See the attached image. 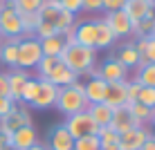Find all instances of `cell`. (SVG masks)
<instances>
[{"instance_id":"obj_18","label":"cell","mask_w":155,"mask_h":150,"mask_svg":"<svg viewBox=\"0 0 155 150\" xmlns=\"http://www.w3.org/2000/svg\"><path fill=\"white\" fill-rule=\"evenodd\" d=\"M20 38H23V36H20ZM20 38H0V61H2L7 67H14L16 69Z\"/></svg>"},{"instance_id":"obj_22","label":"cell","mask_w":155,"mask_h":150,"mask_svg":"<svg viewBox=\"0 0 155 150\" xmlns=\"http://www.w3.org/2000/svg\"><path fill=\"white\" fill-rule=\"evenodd\" d=\"M90 114V119L97 123L99 128H108L110 126V119H113V108L108 103H94V105H88L85 110Z\"/></svg>"},{"instance_id":"obj_36","label":"cell","mask_w":155,"mask_h":150,"mask_svg":"<svg viewBox=\"0 0 155 150\" xmlns=\"http://www.w3.org/2000/svg\"><path fill=\"white\" fill-rule=\"evenodd\" d=\"M81 5H83V0H58V7L63 11H70L72 16H77L81 11Z\"/></svg>"},{"instance_id":"obj_44","label":"cell","mask_w":155,"mask_h":150,"mask_svg":"<svg viewBox=\"0 0 155 150\" xmlns=\"http://www.w3.org/2000/svg\"><path fill=\"white\" fill-rule=\"evenodd\" d=\"M27 150H47V146H43V143L38 141V143H34L31 148H27Z\"/></svg>"},{"instance_id":"obj_33","label":"cell","mask_w":155,"mask_h":150,"mask_svg":"<svg viewBox=\"0 0 155 150\" xmlns=\"http://www.w3.org/2000/svg\"><path fill=\"white\" fill-rule=\"evenodd\" d=\"M56 63H58L56 56H43L41 61H38V65H36V69H38V74H41V78H47V74L56 67Z\"/></svg>"},{"instance_id":"obj_45","label":"cell","mask_w":155,"mask_h":150,"mask_svg":"<svg viewBox=\"0 0 155 150\" xmlns=\"http://www.w3.org/2000/svg\"><path fill=\"white\" fill-rule=\"evenodd\" d=\"M101 150H121L119 146H113V148H101Z\"/></svg>"},{"instance_id":"obj_17","label":"cell","mask_w":155,"mask_h":150,"mask_svg":"<svg viewBox=\"0 0 155 150\" xmlns=\"http://www.w3.org/2000/svg\"><path fill=\"white\" fill-rule=\"evenodd\" d=\"M47 81L54 83L56 88H68V85H72V83H77V81H79V74H77V72H72V69H68L61 61H58V63H56V67L52 69L50 74H47Z\"/></svg>"},{"instance_id":"obj_31","label":"cell","mask_w":155,"mask_h":150,"mask_svg":"<svg viewBox=\"0 0 155 150\" xmlns=\"http://www.w3.org/2000/svg\"><path fill=\"white\" fill-rule=\"evenodd\" d=\"M153 29H155V11L151 16H146L144 20H140V23L135 25V31H133V34H137L142 38V36H151Z\"/></svg>"},{"instance_id":"obj_32","label":"cell","mask_w":155,"mask_h":150,"mask_svg":"<svg viewBox=\"0 0 155 150\" xmlns=\"http://www.w3.org/2000/svg\"><path fill=\"white\" fill-rule=\"evenodd\" d=\"M72 150H101V146H99L97 135H90V137L74 139V148Z\"/></svg>"},{"instance_id":"obj_25","label":"cell","mask_w":155,"mask_h":150,"mask_svg":"<svg viewBox=\"0 0 155 150\" xmlns=\"http://www.w3.org/2000/svg\"><path fill=\"white\" fill-rule=\"evenodd\" d=\"M128 110H130L137 128H146V123H151V114H153L151 108H146V105H142V103L135 101V103H128Z\"/></svg>"},{"instance_id":"obj_5","label":"cell","mask_w":155,"mask_h":150,"mask_svg":"<svg viewBox=\"0 0 155 150\" xmlns=\"http://www.w3.org/2000/svg\"><path fill=\"white\" fill-rule=\"evenodd\" d=\"M23 36V25H20V14L12 5L5 2L0 9V38H20Z\"/></svg>"},{"instance_id":"obj_12","label":"cell","mask_w":155,"mask_h":150,"mask_svg":"<svg viewBox=\"0 0 155 150\" xmlns=\"http://www.w3.org/2000/svg\"><path fill=\"white\" fill-rule=\"evenodd\" d=\"M124 11H126L128 18H130V23L137 25L140 20L146 18V16H151L155 11V7H153L151 0H126Z\"/></svg>"},{"instance_id":"obj_41","label":"cell","mask_w":155,"mask_h":150,"mask_svg":"<svg viewBox=\"0 0 155 150\" xmlns=\"http://www.w3.org/2000/svg\"><path fill=\"white\" fill-rule=\"evenodd\" d=\"M14 101L12 99H7V96H0V119H2V116H7L9 112H12V108H14Z\"/></svg>"},{"instance_id":"obj_30","label":"cell","mask_w":155,"mask_h":150,"mask_svg":"<svg viewBox=\"0 0 155 150\" xmlns=\"http://www.w3.org/2000/svg\"><path fill=\"white\" fill-rule=\"evenodd\" d=\"M74 23H77V20H74V16L70 14V11H63V9H61V11H58V16H56V18H54V23H52V25H54V29H56V34L58 36H61L63 34V31H65L68 27H72V25Z\"/></svg>"},{"instance_id":"obj_19","label":"cell","mask_w":155,"mask_h":150,"mask_svg":"<svg viewBox=\"0 0 155 150\" xmlns=\"http://www.w3.org/2000/svg\"><path fill=\"white\" fill-rule=\"evenodd\" d=\"M94 36H97L94 20L77 23V29H74V43H79V45H83V47H92V49H94Z\"/></svg>"},{"instance_id":"obj_23","label":"cell","mask_w":155,"mask_h":150,"mask_svg":"<svg viewBox=\"0 0 155 150\" xmlns=\"http://www.w3.org/2000/svg\"><path fill=\"white\" fill-rule=\"evenodd\" d=\"M29 78V74L25 69H14V72H7V81H9V92H12V101L20 99V90H23L25 81Z\"/></svg>"},{"instance_id":"obj_38","label":"cell","mask_w":155,"mask_h":150,"mask_svg":"<svg viewBox=\"0 0 155 150\" xmlns=\"http://www.w3.org/2000/svg\"><path fill=\"white\" fill-rule=\"evenodd\" d=\"M126 0H101V9H104L106 14L110 11H117V9H124Z\"/></svg>"},{"instance_id":"obj_29","label":"cell","mask_w":155,"mask_h":150,"mask_svg":"<svg viewBox=\"0 0 155 150\" xmlns=\"http://www.w3.org/2000/svg\"><path fill=\"white\" fill-rule=\"evenodd\" d=\"M36 90H38V78H27L23 85V90H20V99L18 103H31L36 96Z\"/></svg>"},{"instance_id":"obj_28","label":"cell","mask_w":155,"mask_h":150,"mask_svg":"<svg viewBox=\"0 0 155 150\" xmlns=\"http://www.w3.org/2000/svg\"><path fill=\"white\" fill-rule=\"evenodd\" d=\"M43 2H45V0H14L12 7L18 14H36L43 7Z\"/></svg>"},{"instance_id":"obj_15","label":"cell","mask_w":155,"mask_h":150,"mask_svg":"<svg viewBox=\"0 0 155 150\" xmlns=\"http://www.w3.org/2000/svg\"><path fill=\"white\" fill-rule=\"evenodd\" d=\"M34 143H38V135H36L34 126H25L12 132V150H27Z\"/></svg>"},{"instance_id":"obj_4","label":"cell","mask_w":155,"mask_h":150,"mask_svg":"<svg viewBox=\"0 0 155 150\" xmlns=\"http://www.w3.org/2000/svg\"><path fill=\"white\" fill-rule=\"evenodd\" d=\"M68 132H70L72 139H81V137H90V135H97L99 132V126L90 119L88 112H79V114H72V116H65V123H63Z\"/></svg>"},{"instance_id":"obj_9","label":"cell","mask_w":155,"mask_h":150,"mask_svg":"<svg viewBox=\"0 0 155 150\" xmlns=\"http://www.w3.org/2000/svg\"><path fill=\"white\" fill-rule=\"evenodd\" d=\"M151 137V130L146 128H130L119 135V148L121 150H140Z\"/></svg>"},{"instance_id":"obj_46","label":"cell","mask_w":155,"mask_h":150,"mask_svg":"<svg viewBox=\"0 0 155 150\" xmlns=\"http://www.w3.org/2000/svg\"><path fill=\"white\" fill-rule=\"evenodd\" d=\"M151 123L155 126V108H153V114H151Z\"/></svg>"},{"instance_id":"obj_7","label":"cell","mask_w":155,"mask_h":150,"mask_svg":"<svg viewBox=\"0 0 155 150\" xmlns=\"http://www.w3.org/2000/svg\"><path fill=\"white\" fill-rule=\"evenodd\" d=\"M58 90L54 83H50L47 78H38V90H36V96L29 105H34L36 110H47L52 105H56V99H58Z\"/></svg>"},{"instance_id":"obj_24","label":"cell","mask_w":155,"mask_h":150,"mask_svg":"<svg viewBox=\"0 0 155 150\" xmlns=\"http://www.w3.org/2000/svg\"><path fill=\"white\" fill-rule=\"evenodd\" d=\"M38 45H41V52H43V56H56L63 52V47H65V40L61 38V36H50V38H43L38 40Z\"/></svg>"},{"instance_id":"obj_37","label":"cell","mask_w":155,"mask_h":150,"mask_svg":"<svg viewBox=\"0 0 155 150\" xmlns=\"http://www.w3.org/2000/svg\"><path fill=\"white\" fill-rule=\"evenodd\" d=\"M140 90H142V85L135 81V78H128V88H126V99H128V103H135L137 101V94H140Z\"/></svg>"},{"instance_id":"obj_6","label":"cell","mask_w":155,"mask_h":150,"mask_svg":"<svg viewBox=\"0 0 155 150\" xmlns=\"http://www.w3.org/2000/svg\"><path fill=\"white\" fill-rule=\"evenodd\" d=\"M25 126H31V114H29V110L25 108V105H14L12 112L0 119V130L9 132V135L16 132V130H20V128H25Z\"/></svg>"},{"instance_id":"obj_26","label":"cell","mask_w":155,"mask_h":150,"mask_svg":"<svg viewBox=\"0 0 155 150\" xmlns=\"http://www.w3.org/2000/svg\"><path fill=\"white\" fill-rule=\"evenodd\" d=\"M135 81L142 88H155V63H146V65L137 67Z\"/></svg>"},{"instance_id":"obj_13","label":"cell","mask_w":155,"mask_h":150,"mask_svg":"<svg viewBox=\"0 0 155 150\" xmlns=\"http://www.w3.org/2000/svg\"><path fill=\"white\" fill-rule=\"evenodd\" d=\"M110 128L117 132V135H121V132L130 130V128H137L135 119H133L130 110H128V103L119 105V108H113V119H110Z\"/></svg>"},{"instance_id":"obj_1","label":"cell","mask_w":155,"mask_h":150,"mask_svg":"<svg viewBox=\"0 0 155 150\" xmlns=\"http://www.w3.org/2000/svg\"><path fill=\"white\" fill-rule=\"evenodd\" d=\"M58 61L63 63L68 69L77 74H85L88 69L94 67V61H97V49L92 47H83L79 43H68L63 47V52L58 54Z\"/></svg>"},{"instance_id":"obj_8","label":"cell","mask_w":155,"mask_h":150,"mask_svg":"<svg viewBox=\"0 0 155 150\" xmlns=\"http://www.w3.org/2000/svg\"><path fill=\"white\" fill-rule=\"evenodd\" d=\"M106 23H108V27L113 29V34L119 38V36H130L133 31H135V25L130 23V18L126 16L124 9H117V11H110L106 14Z\"/></svg>"},{"instance_id":"obj_42","label":"cell","mask_w":155,"mask_h":150,"mask_svg":"<svg viewBox=\"0 0 155 150\" xmlns=\"http://www.w3.org/2000/svg\"><path fill=\"white\" fill-rule=\"evenodd\" d=\"M0 96L12 99V92H9V81H7V72H0Z\"/></svg>"},{"instance_id":"obj_20","label":"cell","mask_w":155,"mask_h":150,"mask_svg":"<svg viewBox=\"0 0 155 150\" xmlns=\"http://www.w3.org/2000/svg\"><path fill=\"white\" fill-rule=\"evenodd\" d=\"M94 29H97V36H94V49H108V47L117 40V36L113 34V29L108 27L106 20H94Z\"/></svg>"},{"instance_id":"obj_2","label":"cell","mask_w":155,"mask_h":150,"mask_svg":"<svg viewBox=\"0 0 155 150\" xmlns=\"http://www.w3.org/2000/svg\"><path fill=\"white\" fill-rule=\"evenodd\" d=\"M56 110L63 112L65 116L79 114V112L88 110V101L83 96V83H72L68 88L58 90V99H56Z\"/></svg>"},{"instance_id":"obj_43","label":"cell","mask_w":155,"mask_h":150,"mask_svg":"<svg viewBox=\"0 0 155 150\" xmlns=\"http://www.w3.org/2000/svg\"><path fill=\"white\" fill-rule=\"evenodd\" d=\"M140 150H155V137L151 135V137H148V141L144 143V146H142Z\"/></svg>"},{"instance_id":"obj_21","label":"cell","mask_w":155,"mask_h":150,"mask_svg":"<svg viewBox=\"0 0 155 150\" xmlns=\"http://www.w3.org/2000/svg\"><path fill=\"white\" fill-rule=\"evenodd\" d=\"M140 54H137V49H135V43H126V45H121L119 47V52H117V56H115V61L119 63L124 69H133V67H137V63H140Z\"/></svg>"},{"instance_id":"obj_3","label":"cell","mask_w":155,"mask_h":150,"mask_svg":"<svg viewBox=\"0 0 155 150\" xmlns=\"http://www.w3.org/2000/svg\"><path fill=\"white\" fill-rule=\"evenodd\" d=\"M43 58V52H41V45L36 38L31 36H23L18 43V61H16V69H31L38 65V61Z\"/></svg>"},{"instance_id":"obj_40","label":"cell","mask_w":155,"mask_h":150,"mask_svg":"<svg viewBox=\"0 0 155 150\" xmlns=\"http://www.w3.org/2000/svg\"><path fill=\"white\" fill-rule=\"evenodd\" d=\"M81 9L88 14H97V11H101V0H83Z\"/></svg>"},{"instance_id":"obj_10","label":"cell","mask_w":155,"mask_h":150,"mask_svg":"<svg viewBox=\"0 0 155 150\" xmlns=\"http://www.w3.org/2000/svg\"><path fill=\"white\" fill-rule=\"evenodd\" d=\"M106 88H108V83H106L104 78H99V74L97 76H90L88 81L83 83V96H85V101H88V105L104 103Z\"/></svg>"},{"instance_id":"obj_50","label":"cell","mask_w":155,"mask_h":150,"mask_svg":"<svg viewBox=\"0 0 155 150\" xmlns=\"http://www.w3.org/2000/svg\"><path fill=\"white\" fill-rule=\"evenodd\" d=\"M151 2H155V0H151Z\"/></svg>"},{"instance_id":"obj_49","label":"cell","mask_w":155,"mask_h":150,"mask_svg":"<svg viewBox=\"0 0 155 150\" xmlns=\"http://www.w3.org/2000/svg\"><path fill=\"white\" fill-rule=\"evenodd\" d=\"M2 5H5V2H2V0H0V9H2Z\"/></svg>"},{"instance_id":"obj_27","label":"cell","mask_w":155,"mask_h":150,"mask_svg":"<svg viewBox=\"0 0 155 150\" xmlns=\"http://www.w3.org/2000/svg\"><path fill=\"white\" fill-rule=\"evenodd\" d=\"M97 139H99V146L101 148H113V146H119V135L113 130V128H99L97 132Z\"/></svg>"},{"instance_id":"obj_39","label":"cell","mask_w":155,"mask_h":150,"mask_svg":"<svg viewBox=\"0 0 155 150\" xmlns=\"http://www.w3.org/2000/svg\"><path fill=\"white\" fill-rule=\"evenodd\" d=\"M142 58H144L146 63H155V38H148V43H146V49H144Z\"/></svg>"},{"instance_id":"obj_14","label":"cell","mask_w":155,"mask_h":150,"mask_svg":"<svg viewBox=\"0 0 155 150\" xmlns=\"http://www.w3.org/2000/svg\"><path fill=\"white\" fill-rule=\"evenodd\" d=\"M47 150H72L74 148V139L70 137V132L61 126H54L50 130V135H47Z\"/></svg>"},{"instance_id":"obj_16","label":"cell","mask_w":155,"mask_h":150,"mask_svg":"<svg viewBox=\"0 0 155 150\" xmlns=\"http://www.w3.org/2000/svg\"><path fill=\"white\" fill-rule=\"evenodd\" d=\"M126 88H128V78H126V81L108 83V88H106V99H104V103H108L110 108H119V105L128 103V99H126Z\"/></svg>"},{"instance_id":"obj_34","label":"cell","mask_w":155,"mask_h":150,"mask_svg":"<svg viewBox=\"0 0 155 150\" xmlns=\"http://www.w3.org/2000/svg\"><path fill=\"white\" fill-rule=\"evenodd\" d=\"M50 36H56V29L52 23H45V20H41L38 25H36L34 29V38L36 40H43V38H50Z\"/></svg>"},{"instance_id":"obj_51","label":"cell","mask_w":155,"mask_h":150,"mask_svg":"<svg viewBox=\"0 0 155 150\" xmlns=\"http://www.w3.org/2000/svg\"><path fill=\"white\" fill-rule=\"evenodd\" d=\"M153 137H155V135H153Z\"/></svg>"},{"instance_id":"obj_48","label":"cell","mask_w":155,"mask_h":150,"mask_svg":"<svg viewBox=\"0 0 155 150\" xmlns=\"http://www.w3.org/2000/svg\"><path fill=\"white\" fill-rule=\"evenodd\" d=\"M151 38H155V29H153V34H151Z\"/></svg>"},{"instance_id":"obj_47","label":"cell","mask_w":155,"mask_h":150,"mask_svg":"<svg viewBox=\"0 0 155 150\" xmlns=\"http://www.w3.org/2000/svg\"><path fill=\"white\" fill-rule=\"evenodd\" d=\"M2 2H7V5H12V2H14V0H2Z\"/></svg>"},{"instance_id":"obj_11","label":"cell","mask_w":155,"mask_h":150,"mask_svg":"<svg viewBox=\"0 0 155 150\" xmlns=\"http://www.w3.org/2000/svg\"><path fill=\"white\" fill-rule=\"evenodd\" d=\"M99 78H104L106 83H115V81H126L128 76V69H124L119 65V63L115 61V56H108L104 63H101V67L97 69Z\"/></svg>"},{"instance_id":"obj_35","label":"cell","mask_w":155,"mask_h":150,"mask_svg":"<svg viewBox=\"0 0 155 150\" xmlns=\"http://www.w3.org/2000/svg\"><path fill=\"white\" fill-rule=\"evenodd\" d=\"M137 103L146 105V108H155V88H142L137 94Z\"/></svg>"}]
</instances>
